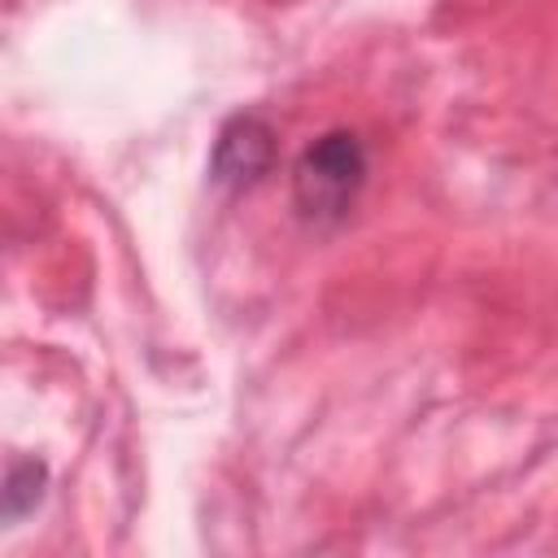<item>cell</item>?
<instances>
[{
	"label": "cell",
	"mask_w": 558,
	"mask_h": 558,
	"mask_svg": "<svg viewBox=\"0 0 558 558\" xmlns=\"http://www.w3.org/2000/svg\"><path fill=\"white\" fill-rule=\"evenodd\" d=\"M366 183V148L353 131L318 135L292 166V201L305 222H340Z\"/></svg>",
	"instance_id": "cell-1"
},
{
	"label": "cell",
	"mask_w": 558,
	"mask_h": 558,
	"mask_svg": "<svg viewBox=\"0 0 558 558\" xmlns=\"http://www.w3.org/2000/svg\"><path fill=\"white\" fill-rule=\"evenodd\" d=\"M270 161H275V131L257 113H235L218 131L209 174H214L218 187L240 192V187H253L270 170Z\"/></svg>",
	"instance_id": "cell-2"
},
{
	"label": "cell",
	"mask_w": 558,
	"mask_h": 558,
	"mask_svg": "<svg viewBox=\"0 0 558 558\" xmlns=\"http://www.w3.org/2000/svg\"><path fill=\"white\" fill-rule=\"evenodd\" d=\"M44 484H48V466L35 458H17L9 466V480H4V514L22 519L26 510H35L44 497Z\"/></svg>",
	"instance_id": "cell-3"
}]
</instances>
